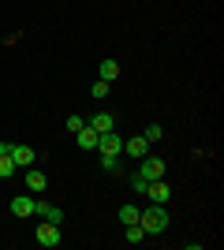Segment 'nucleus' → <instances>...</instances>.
<instances>
[{
	"instance_id": "1",
	"label": "nucleus",
	"mask_w": 224,
	"mask_h": 250,
	"mask_svg": "<svg viewBox=\"0 0 224 250\" xmlns=\"http://www.w3.org/2000/svg\"><path fill=\"white\" fill-rule=\"evenodd\" d=\"M139 224L146 235H161L168 228V209L164 206H153V209H139Z\"/></svg>"
},
{
	"instance_id": "2",
	"label": "nucleus",
	"mask_w": 224,
	"mask_h": 250,
	"mask_svg": "<svg viewBox=\"0 0 224 250\" xmlns=\"http://www.w3.org/2000/svg\"><path fill=\"white\" fill-rule=\"evenodd\" d=\"M97 153H101V157H120V153H123V138H120L116 131L97 135Z\"/></svg>"
},
{
	"instance_id": "3",
	"label": "nucleus",
	"mask_w": 224,
	"mask_h": 250,
	"mask_svg": "<svg viewBox=\"0 0 224 250\" xmlns=\"http://www.w3.org/2000/svg\"><path fill=\"white\" fill-rule=\"evenodd\" d=\"M146 194H149V202H153V206H168L172 187L164 183V179H149V183H146Z\"/></svg>"
},
{
	"instance_id": "4",
	"label": "nucleus",
	"mask_w": 224,
	"mask_h": 250,
	"mask_svg": "<svg viewBox=\"0 0 224 250\" xmlns=\"http://www.w3.org/2000/svg\"><path fill=\"white\" fill-rule=\"evenodd\" d=\"M34 239H38V247H60V224H49V220H41Z\"/></svg>"
},
{
	"instance_id": "5",
	"label": "nucleus",
	"mask_w": 224,
	"mask_h": 250,
	"mask_svg": "<svg viewBox=\"0 0 224 250\" xmlns=\"http://www.w3.org/2000/svg\"><path fill=\"white\" fill-rule=\"evenodd\" d=\"M139 176L161 179V176H164V161H161L157 153H146V157H142V165H139Z\"/></svg>"
},
{
	"instance_id": "6",
	"label": "nucleus",
	"mask_w": 224,
	"mask_h": 250,
	"mask_svg": "<svg viewBox=\"0 0 224 250\" xmlns=\"http://www.w3.org/2000/svg\"><path fill=\"white\" fill-rule=\"evenodd\" d=\"M34 202H38V198L26 190V194H15V198L8 202V209L15 213V217H34Z\"/></svg>"
},
{
	"instance_id": "7",
	"label": "nucleus",
	"mask_w": 224,
	"mask_h": 250,
	"mask_svg": "<svg viewBox=\"0 0 224 250\" xmlns=\"http://www.w3.org/2000/svg\"><path fill=\"white\" fill-rule=\"evenodd\" d=\"M34 213L41 220H49V224H64V209L53 206V202H34Z\"/></svg>"
},
{
	"instance_id": "8",
	"label": "nucleus",
	"mask_w": 224,
	"mask_h": 250,
	"mask_svg": "<svg viewBox=\"0 0 224 250\" xmlns=\"http://www.w3.org/2000/svg\"><path fill=\"white\" fill-rule=\"evenodd\" d=\"M86 127H94L97 135H105V131H116V116H112V112H97V116H90V120H86Z\"/></svg>"
},
{
	"instance_id": "9",
	"label": "nucleus",
	"mask_w": 224,
	"mask_h": 250,
	"mask_svg": "<svg viewBox=\"0 0 224 250\" xmlns=\"http://www.w3.org/2000/svg\"><path fill=\"white\" fill-rule=\"evenodd\" d=\"M123 153H127V157H139V161H142V157L149 153V142H146L142 135H135V138H127V142H123Z\"/></svg>"
},
{
	"instance_id": "10",
	"label": "nucleus",
	"mask_w": 224,
	"mask_h": 250,
	"mask_svg": "<svg viewBox=\"0 0 224 250\" xmlns=\"http://www.w3.org/2000/svg\"><path fill=\"white\" fill-rule=\"evenodd\" d=\"M11 161H15V168H30L34 165V149L30 146H11Z\"/></svg>"
},
{
	"instance_id": "11",
	"label": "nucleus",
	"mask_w": 224,
	"mask_h": 250,
	"mask_svg": "<svg viewBox=\"0 0 224 250\" xmlns=\"http://www.w3.org/2000/svg\"><path fill=\"white\" fill-rule=\"evenodd\" d=\"M22 183H26V190H30V194H41V190H45V183H49V179H45L41 172H38V168H30V172H26V179H22Z\"/></svg>"
},
{
	"instance_id": "12",
	"label": "nucleus",
	"mask_w": 224,
	"mask_h": 250,
	"mask_svg": "<svg viewBox=\"0 0 224 250\" xmlns=\"http://www.w3.org/2000/svg\"><path fill=\"white\" fill-rule=\"evenodd\" d=\"M75 142H79V149H97V131L82 127V131H75Z\"/></svg>"
},
{
	"instance_id": "13",
	"label": "nucleus",
	"mask_w": 224,
	"mask_h": 250,
	"mask_svg": "<svg viewBox=\"0 0 224 250\" xmlns=\"http://www.w3.org/2000/svg\"><path fill=\"white\" fill-rule=\"evenodd\" d=\"M116 75H120V63H116V60H101V63H97V79H105V83H112Z\"/></svg>"
},
{
	"instance_id": "14",
	"label": "nucleus",
	"mask_w": 224,
	"mask_h": 250,
	"mask_svg": "<svg viewBox=\"0 0 224 250\" xmlns=\"http://www.w3.org/2000/svg\"><path fill=\"white\" fill-rule=\"evenodd\" d=\"M101 172H108V176H120V172H123L120 157H101Z\"/></svg>"
},
{
	"instance_id": "15",
	"label": "nucleus",
	"mask_w": 224,
	"mask_h": 250,
	"mask_svg": "<svg viewBox=\"0 0 224 250\" xmlns=\"http://www.w3.org/2000/svg\"><path fill=\"white\" fill-rule=\"evenodd\" d=\"M127 228V243H146V231H142V224H123Z\"/></svg>"
},
{
	"instance_id": "16",
	"label": "nucleus",
	"mask_w": 224,
	"mask_h": 250,
	"mask_svg": "<svg viewBox=\"0 0 224 250\" xmlns=\"http://www.w3.org/2000/svg\"><path fill=\"white\" fill-rule=\"evenodd\" d=\"M120 224H139V209L123 206V209H120Z\"/></svg>"
},
{
	"instance_id": "17",
	"label": "nucleus",
	"mask_w": 224,
	"mask_h": 250,
	"mask_svg": "<svg viewBox=\"0 0 224 250\" xmlns=\"http://www.w3.org/2000/svg\"><path fill=\"white\" fill-rule=\"evenodd\" d=\"M11 176H15V161L8 153V157H0V179H11Z\"/></svg>"
},
{
	"instance_id": "18",
	"label": "nucleus",
	"mask_w": 224,
	"mask_h": 250,
	"mask_svg": "<svg viewBox=\"0 0 224 250\" xmlns=\"http://www.w3.org/2000/svg\"><path fill=\"white\" fill-rule=\"evenodd\" d=\"M90 94H94L97 101H101V97H108V94H112V83H105V79H97V83H94V90H90Z\"/></svg>"
},
{
	"instance_id": "19",
	"label": "nucleus",
	"mask_w": 224,
	"mask_h": 250,
	"mask_svg": "<svg viewBox=\"0 0 224 250\" xmlns=\"http://www.w3.org/2000/svg\"><path fill=\"white\" fill-rule=\"evenodd\" d=\"M161 135H164V131H161V124H149L146 131H142V138H146L149 146H153V142H161Z\"/></svg>"
},
{
	"instance_id": "20",
	"label": "nucleus",
	"mask_w": 224,
	"mask_h": 250,
	"mask_svg": "<svg viewBox=\"0 0 224 250\" xmlns=\"http://www.w3.org/2000/svg\"><path fill=\"white\" fill-rule=\"evenodd\" d=\"M82 127H86L82 116H67V131H71V135H75V131H82Z\"/></svg>"
},
{
	"instance_id": "21",
	"label": "nucleus",
	"mask_w": 224,
	"mask_h": 250,
	"mask_svg": "<svg viewBox=\"0 0 224 250\" xmlns=\"http://www.w3.org/2000/svg\"><path fill=\"white\" fill-rule=\"evenodd\" d=\"M146 183H149V179H146V176H139V172H135V176H131V187L139 190V194H146Z\"/></svg>"
},
{
	"instance_id": "22",
	"label": "nucleus",
	"mask_w": 224,
	"mask_h": 250,
	"mask_svg": "<svg viewBox=\"0 0 224 250\" xmlns=\"http://www.w3.org/2000/svg\"><path fill=\"white\" fill-rule=\"evenodd\" d=\"M11 153V142H0V157H8Z\"/></svg>"
}]
</instances>
